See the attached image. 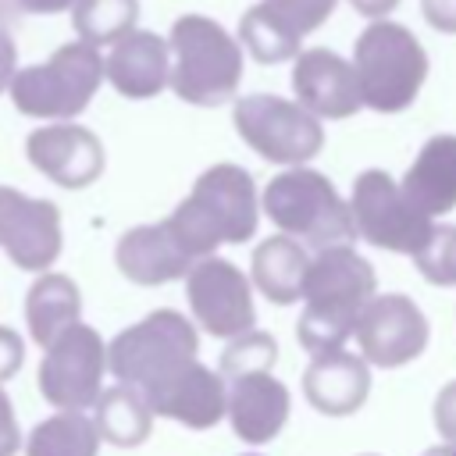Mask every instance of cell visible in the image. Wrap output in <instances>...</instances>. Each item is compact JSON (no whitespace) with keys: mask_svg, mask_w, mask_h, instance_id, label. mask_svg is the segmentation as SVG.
<instances>
[{"mask_svg":"<svg viewBox=\"0 0 456 456\" xmlns=\"http://www.w3.org/2000/svg\"><path fill=\"white\" fill-rule=\"evenodd\" d=\"M103 82H107V64L100 46L75 36V43L57 46L43 64L18 68L7 96L14 110L25 118L71 121L93 103Z\"/></svg>","mask_w":456,"mask_h":456,"instance_id":"5","label":"cell"},{"mask_svg":"<svg viewBox=\"0 0 456 456\" xmlns=\"http://www.w3.org/2000/svg\"><path fill=\"white\" fill-rule=\"evenodd\" d=\"M25 14H64L75 7V0H18Z\"/></svg>","mask_w":456,"mask_h":456,"instance_id":"36","label":"cell"},{"mask_svg":"<svg viewBox=\"0 0 456 456\" xmlns=\"http://www.w3.org/2000/svg\"><path fill=\"white\" fill-rule=\"evenodd\" d=\"M25 157L36 171H43L61 189H86L107 167V153H103L100 135L93 128L78 125L75 118L71 121H46L43 128L28 132Z\"/></svg>","mask_w":456,"mask_h":456,"instance_id":"14","label":"cell"},{"mask_svg":"<svg viewBox=\"0 0 456 456\" xmlns=\"http://www.w3.org/2000/svg\"><path fill=\"white\" fill-rule=\"evenodd\" d=\"M349 61L360 78L363 107L378 114L406 110L420 96L431 71V61L420 39L403 21H392V18L367 21V28L353 43Z\"/></svg>","mask_w":456,"mask_h":456,"instance_id":"4","label":"cell"},{"mask_svg":"<svg viewBox=\"0 0 456 456\" xmlns=\"http://www.w3.org/2000/svg\"><path fill=\"white\" fill-rule=\"evenodd\" d=\"M142 399L150 403V410L157 417L178 420L182 428H192V431L214 428L221 417H228V385H224V374L203 367L200 360H192L189 367H182L178 374H171L167 381H160L157 388H150Z\"/></svg>","mask_w":456,"mask_h":456,"instance_id":"16","label":"cell"},{"mask_svg":"<svg viewBox=\"0 0 456 456\" xmlns=\"http://www.w3.org/2000/svg\"><path fill=\"white\" fill-rule=\"evenodd\" d=\"M153 417L157 413L150 410L142 392L132 385H121V381L114 388H103L96 406H93V420L100 428V438H107L118 449L142 445L153 431Z\"/></svg>","mask_w":456,"mask_h":456,"instance_id":"24","label":"cell"},{"mask_svg":"<svg viewBox=\"0 0 456 456\" xmlns=\"http://www.w3.org/2000/svg\"><path fill=\"white\" fill-rule=\"evenodd\" d=\"M413 260L431 285H456V224H435L431 242Z\"/></svg>","mask_w":456,"mask_h":456,"instance_id":"29","label":"cell"},{"mask_svg":"<svg viewBox=\"0 0 456 456\" xmlns=\"http://www.w3.org/2000/svg\"><path fill=\"white\" fill-rule=\"evenodd\" d=\"M349 207H353L360 239H367L378 249L417 256L435 235V217L417 210L406 200L403 185L381 167H367L356 175Z\"/></svg>","mask_w":456,"mask_h":456,"instance_id":"9","label":"cell"},{"mask_svg":"<svg viewBox=\"0 0 456 456\" xmlns=\"http://www.w3.org/2000/svg\"><path fill=\"white\" fill-rule=\"evenodd\" d=\"M260 14L281 28L289 39L303 43L310 32H317L338 7V0H260Z\"/></svg>","mask_w":456,"mask_h":456,"instance_id":"27","label":"cell"},{"mask_svg":"<svg viewBox=\"0 0 456 456\" xmlns=\"http://www.w3.org/2000/svg\"><path fill=\"white\" fill-rule=\"evenodd\" d=\"M200 353L196 324L178 310H153L142 321L128 324L107 342V367L121 385L139 388L142 395L189 367Z\"/></svg>","mask_w":456,"mask_h":456,"instance_id":"7","label":"cell"},{"mask_svg":"<svg viewBox=\"0 0 456 456\" xmlns=\"http://www.w3.org/2000/svg\"><path fill=\"white\" fill-rule=\"evenodd\" d=\"M171 93L192 107H221L242 86V39L210 14H182L171 32Z\"/></svg>","mask_w":456,"mask_h":456,"instance_id":"3","label":"cell"},{"mask_svg":"<svg viewBox=\"0 0 456 456\" xmlns=\"http://www.w3.org/2000/svg\"><path fill=\"white\" fill-rule=\"evenodd\" d=\"M25 363V342L14 328H4L0 324V385L11 381Z\"/></svg>","mask_w":456,"mask_h":456,"instance_id":"30","label":"cell"},{"mask_svg":"<svg viewBox=\"0 0 456 456\" xmlns=\"http://www.w3.org/2000/svg\"><path fill=\"white\" fill-rule=\"evenodd\" d=\"M406 200L428 217L456 210V135H431L403 175Z\"/></svg>","mask_w":456,"mask_h":456,"instance_id":"21","label":"cell"},{"mask_svg":"<svg viewBox=\"0 0 456 456\" xmlns=\"http://www.w3.org/2000/svg\"><path fill=\"white\" fill-rule=\"evenodd\" d=\"M435 428H438L442 442L456 445V381L442 385V392L435 395Z\"/></svg>","mask_w":456,"mask_h":456,"instance_id":"31","label":"cell"},{"mask_svg":"<svg viewBox=\"0 0 456 456\" xmlns=\"http://www.w3.org/2000/svg\"><path fill=\"white\" fill-rule=\"evenodd\" d=\"M428 335H431L428 317L403 292L374 296L356 321V346H360L363 360L370 367H385V370L417 360L428 346Z\"/></svg>","mask_w":456,"mask_h":456,"instance_id":"12","label":"cell"},{"mask_svg":"<svg viewBox=\"0 0 456 456\" xmlns=\"http://www.w3.org/2000/svg\"><path fill=\"white\" fill-rule=\"evenodd\" d=\"M249 456H253V452H249Z\"/></svg>","mask_w":456,"mask_h":456,"instance_id":"39","label":"cell"},{"mask_svg":"<svg viewBox=\"0 0 456 456\" xmlns=\"http://www.w3.org/2000/svg\"><path fill=\"white\" fill-rule=\"evenodd\" d=\"M292 93L321 121H346L363 107L353 61L328 46L299 50L292 61Z\"/></svg>","mask_w":456,"mask_h":456,"instance_id":"15","label":"cell"},{"mask_svg":"<svg viewBox=\"0 0 456 456\" xmlns=\"http://www.w3.org/2000/svg\"><path fill=\"white\" fill-rule=\"evenodd\" d=\"M232 125L239 139L271 164H306L324 146V128L314 110L299 100H285L274 93H249L232 103Z\"/></svg>","mask_w":456,"mask_h":456,"instance_id":"8","label":"cell"},{"mask_svg":"<svg viewBox=\"0 0 456 456\" xmlns=\"http://www.w3.org/2000/svg\"><path fill=\"white\" fill-rule=\"evenodd\" d=\"M107 82L125 100H153L171 86V43L150 28H132L103 53Z\"/></svg>","mask_w":456,"mask_h":456,"instance_id":"17","label":"cell"},{"mask_svg":"<svg viewBox=\"0 0 456 456\" xmlns=\"http://www.w3.org/2000/svg\"><path fill=\"white\" fill-rule=\"evenodd\" d=\"M185 296L196 324L217 338H235L256 324L253 285L232 260H196L185 274Z\"/></svg>","mask_w":456,"mask_h":456,"instance_id":"11","label":"cell"},{"mask_svg":"<svg viewBox=\"0 0 456 456\" xmlns=\"http://www.w3.org/2000/svg\"><path fill=\"white\" fill-rule=\"evenodd\" d=\"M370 392V363L363 360V353H349V349H331L310 360L306 374H303V395L314 410L328 413V417H349L363 406Z\"/></svg>","mask_w":456,"mask_h":456,"instance_id":"20","label":"cell"},{"mask_svg":"<svg viewBox=\"0 0 456 456\" xmlns=\"http://www.w3.org/2000/svg\"><path fill=\"white\" fill-rule=\"evenodd\" d=\"M139 21V0H75L71 28L93 46H110Z\"/></svg>","mask_w":456,"mask_h":456,"instance_id":"26","label":"cell"},{"mask_svg":"<svg viewBox=\"0 0 456 456\" xmlns=\"http://www.w3.org/2000/svg\"><path fill=\"white\" fill-rule=\"evenodd\" d=\"M310 256L303 249V242L296 235H271L256 246L253 253V285L278 306H289L296 299H303V278H306Z\"/></svg>","mask_w":456,"mask_h":456,"instance_id":"22","label":"cell"},{"mask_svg":"<svg viewBox=\"0 0 456 456\" xmlns=\"http://www.w3.org/2000/svg\"><path fill=\"white\" fill-rule=\"evenodd\" d=\"M363 456H374V452H363Z\"/></svg>","mask_w":456,"mask_h":456,"instance_id":"38","label":"cell"},{"mask_svg":"<svg viewBox=\"0 0 456 456\" xmlns=\"http://www.w3.org/2000/svg\"><path fill=\"white\" fill-rule=\"evenodd\" d=\"M420 14L435 32L456 36V0H420Z\"/></svg>","mask_w":456,"mask_h":456,"instance_id":"32","label":"cell"},{"mask_svg":"<svg viewBox=\"0 0 456 456\" xmlns=\"http://www.w3.org/2000/svg\"><path fill=\"white\" fill-rule=\"evenodd\" d=\"M278 360V342L267 331H242L235 338H228L224 353H221V374L232 381L239 374H256V370H271Z\"/></svg>","mask_w":456,"mask_h":456,"instance_id":"28","label":"cell"},{"mask_svg":"<svg viewBox=\"0 0 456 456\" xmlns=\"http://www.w3.org/2000/svg\"><path fill=\"white\" fill-rule=\"evenodd\" d=\"M100 428L86 417V410H57L39 420L25 442V456H96Z\"/></svg>","mask_w":456,"mask_h":456,"instance_id":"25","label":"cell"},{"mask_svg":"<svg viewBox=\"0 0 456 456\" xmlns=\"http://www.w3.org/2000/svg\"><path fill=\"white\" fill-rule=\"evenodd\" d=\"M424 456H456V445L452 442H442V445H431Z\"/></svg>","mask_w":456,"mask_h":456,"instance_id":"37","label":"cell"},{"mask_svg":"<svg viewBox=\"0 0 456 456\" xmlns=\"http://www.w3.org/2000/svg\"><path fill=\"white\" fill-rule=\"evenodd\" d=\"M14 71H18V46H14L11 32L0 25V93H7V89H11Z\"/></svg>","mask_w":456,"mask_h":456,"instance_id":"34","label":"cell"},{"mask_svg":"<svg viewBox=\"0 0 456 456\" xmlns=\"http://www.w3.org/2000/svg\"><path fill=\"white\" fill-rule=\"evenodd\" d=\"M289 410H292L289 388L271 370L239 374L228 385V420L246 445H264L278 438V431L289 420Z\"/></svg>","mask_w":456,"mask_h":456,"instance_id":"19","label":"cell"},{"mask_svg":"<svg viewBox=\"0 0 456 456\" xmlns=\"http://www.w3.org/2000/svg\"><path fill=\"white\" fill-rule=\"evenodd\" d=\"M356 14H363L367 21H374V18H388L403 0H346Z\"/></svg>","mask_w":456,"mask_h":456,"instance_id":"35","label":"cell"},{"mask_svg":"<svg viewBox=\"0 0 456 456\" xmlns=\"http://www.w3.org/2000/svg\"><path fill=\"white\" fill-rule=\"evenodd\" d=\"M260 207L274 228H281L285 235H296L299 242L317 246V249L353 242L360 235L349 200L338 196V189L328 182V175H321L306 164H296V167L274 175L264 185Z\"/></svg>","mask_w":456,"mask_h":456,"instance_id":"6","label":"cell"},{"mask_svg":"<svg viewBox=\"0 0 456 456\" xmlns=\"http://www.w3.org/2000/svg\"><path fill=\"white\" fill-rule=\"evenodd\" d=\"M21 445V431H18V417L14 406L7 399V392L0 388V456H14Z\"/></svg>","mask_w":456,"mask_h":456,"instance_id":"33","label":"cell"},{"mask_svg":"<svg viewBox=\"0 0 456 456\" xmlns=\"http://www.w3.org/2000/svg\"><path fill=\"white\" fill-rule=\"evenodd\" d=\"M114 264L132 285H164L185 278L196 256L175 239L171 224H135L114 246Z\"/></svg>","mask_w":456,"mask_h":456,"instance_id":"18","label":"cell"},{"mask_svg":"<svg viewBox=\"0 0 456 456\" xmlns=\"http://www.w3.org/2000/svg\"><path fill=\"white\" fill-rule=\"evenodd\" d=\"M378 296L374 267L349 246H324L310 256L303 278V314L296 321V338L310 356L346 349L356 335L363 306Z\"/></svg>","mask_w":456,"mask_h":456,"instance_id":"1","label":"cell"},{"mask_svg":"<svg viewBox=\"0 0 456 456\" xmlns=\"http://www.w3.org/2000/svg\"><path fill=\"white\" fill-rule=\"evenodd\" d=\"M82 314V292L68 274H50L43 271L28 296H25V321L28 335L46 349L64 328H71Z\"/></svg>","mask_w":456,"mask_h":456,"instance_id":"23","label":"cell"},{"mask_svg":"<svg viewBox=\"0 0 456 456\" xmlns=\"http://www.w3.org/2000/svg\"><path fill=\"white\" fill-rule=\"evenodd\" d=\"M64 246L61 210L50 200L25 196L11 185H0V249L14 267L43 274Z\"/></svg>","mask_w":456,"mask_h":456,"instance_id":"13","label":"cell"},{"mask_svg":"<svg viewBox=\"0 0 456 456\" xmlns=\"http://www.w3.org/2000/svg\"><path fill=\"white\" fill-rule=\"evenodd\" d=\"M107 370V342L96 335V328L75 321L46 346L36 385L57 410H89L103 392Z\"/></svg>","mask_w":456,"mask_h":456,"instance_id":"10","label":"cell"},{"mask_svg":"<svg viewBox=\"0 0 456 456\" xmlns=\"http://www.w3.org/2000/svg\"><path fill=\"white\" fill-rule=\"evenodd\" d=\"M260 196L249 171L239 164H214L196 182L192 192L164 217L175 239L196 256H214L217 246L246 242L260 221Z\"/></svg>","mask_w":456,"mask_h":456,"instance_id":"2","label":"cell"}]
</instances>
